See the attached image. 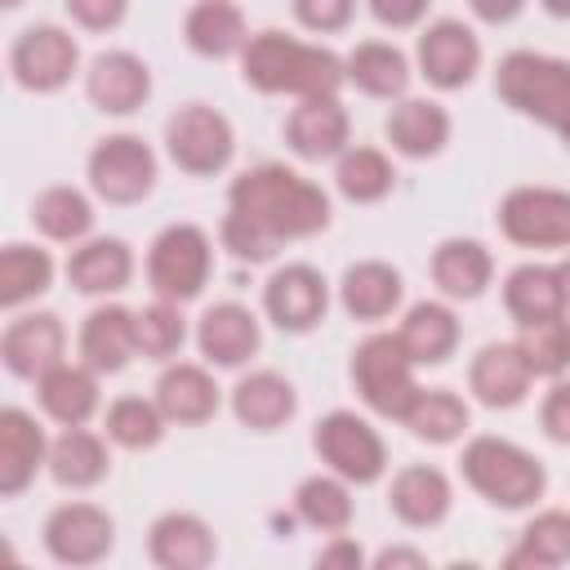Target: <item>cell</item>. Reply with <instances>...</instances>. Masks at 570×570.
Segmentation results:
<instances>
[{
	"label": "cell",
	"mask_w": 570,
	"mask_h": 570,
	"mask_svg": "<svg viewBox=\"0 0 570 570\" xmlns=\"http://www.w3.org/2000/svg\"><path fill=\"white\" fill-rule=\"evenodd\" d=\"M227 209L258 223L276 245L303 240L330 227V196L285 165H254L240 178H232Z\"/></svg>",
	"instance_id": "6da1fadb"
},
{
	"label": "cell",
	"mask_w": 570,
	"mask_h": 570,
	"mask_svg": "<svg viewBox=\"0 0 570 570\" xmlns=\"http://www.w3.org/2000/svg\"><path fill=\"white\" fill-rule=\"evenodd\" d=\"M240 71L258 94L325 98L347 80V62L321 45H303L285 31H258L240 49Z\"/></svg>",
	"instance_id": "7a4b0ae2"
},
{
	"label": "cell",
	"mask_w": 570,
	"mask_h": 570,
	"mask_svg": "<svg viewBox=\"0 0 570 570\" xmlns=\"http://www.w3.org/2000/svg\"><path fill=\"white\" fill-rule=\"evenodd\" d=\"M463 481L494 508H508V512H521L530 503L543 499L548 490V472L543 463L521 450L517 441H503V436H472L463 445Z\"/></svg>",
	"instance_id": "3957f363"
},
{
	"label": "cell",
	"mask_w": 570,
	"mask_h": 570,
	"mask_svg": "<svg viewBox=\"0 0 570 570\" xmlns=\"http://www.w3.org/2000/svg\"><path fill=\"white\" fill-rule=\"evenodd\" d=\"M494 89L512 111H521L539 125L557 129L570 116V62L566 58H548V53H534V49H512L508 58H499Z\"/></svg>",
	"instance_id": "277c9868"
},
{
	"label": "cell",
	"mask_w": 570,
	"mask_h": 570,
	"mask_svg": "<svg viewBox=\"0 0 570 570\" xmlns=\"http://www.w3.org/2000/svg\"><path fill=\"white\" fill-rule=\"evenodd\" d=\"M352 383H356L361 401L383 419H401L405 405L419 392L414 361H410V352H405V343L396 334H370L352 352Z\"/></svg>",
	"instance_id": "5b68a950"
},
{
	"label": "cell",
	"mask_w": 570,
	"mask_h": 570,
	"mask_svg": "<svg viewBox=\"0 0 570 570\" xmlns=\"http://www.w3.org/2000/svg\"><path fill=\"white\" fill-rule=\"evenodd\" d=\"M165 151L183 174L214 178L232 165L236 134L223 111H214L205 102H187L165 120Z\"/></svg>",
	"instance_id": "8992f818"
},
{
	"label": "cell",
	"mask_w": 570,
	"mask_h": 570,
	"mask_svg": "<svg viewBox=\"0 0 570 570\" xmlns=\"http://www.w3.org/2000/svg\"><path fill=\"white\" fill-rule=\"evenodd\" d=\"M209 267H214V249H209V236L196 223L165 227L147 249V281L169 303L196 298L209 281Z\"/></svg>",
	"instance_id": "52a82bcc"
},
{
	"label": "cell",
	"mask_w": 570,
	"mask_h": 570,
	"mask_svg": "<svg viewBox=\"0 0 570 570\" xmlns=\"http://www.w3.org/2000/svg\"><path fill=\"white\" fill-rule=\"evenodd\" d=\"M312 445L321 454V463H330L334 476L352 481V485H370L383 476L387 468V445L383 436L352 410H330L316 432H312Z\"/></svg>",
	"instance_id": "ba28073f"
},
{
	"label": "cell",
	"mask_w": 570,
	"mask_h": 570,
	"mask_svg": "<svg viewBox=\"0 0 570 570\" xmlns=\"http://www.w3.org/2000/svg\"><path fill=\"white\" fill-rule=\"evenodd\" d=\"M499 232L521 249H570V191L512 187L499 200Z\"/></svg>",
	"instance_id": "9c48e42d"
},
{
	"label": "cell",
	"mask_w": 570,
	"mask_h": 570,
	"mask_svg": "<svg viewBox=\"0 0 570 570\" xmlns=\"http://www.w3.org/2000/svg\"><path fill=\"white\" fill-rule=\"evenodd\" d=\"M89 187L107 205H134L156 187V151L138 134H111L89 151Z\"/></svg>",
	"instance_id": "30bf717a"
},
{
	"label": "cell",
	"mask_w": 570,
	"mask_h": 570,
	"mask_svg": "<svg viewBox=\"0 0 570 570\" xmlns=\"http://www.w3.org/2000/svg\"><path fill=\"white\" fill-rule=\"evenodd\" d=\"M76 62H80V49H76L71 31H62V27H53V22L27 27V31L13 40V49H9V71H13V80H18L22 89H31V94H53V89H62V85L71 80Z\"/></svg>",
	"instance_id": "8fae6325"
},
{
	"label": "cell",
	"mask_w": 570,
	"mask_h": 570,
	"mask_svg": "<svg viewBox=\"0 0 570 570\" xmlns=\"http://www.w3.org/2000/svg\"><path fill=\"white\" fill-rule=\"evenodd\" d=\"M116 543V521L98 503H62L45 517V552L58 566H98Z\"/></svg>",
	"instance_id": "7c38bea8"
},
{
	"label": "cell",
	"mask_w": 570,
	"mask_h": 570,
	"mask_svg": "<svg viewBox=\"0 0 570 570\" xmlns=\"http://www.w3.org/2000/svg\"><path fill=\"white\" fill-rule=\"evenodd\" d=\"M330 307V289L325 276L307 263H285L272 272V281L263 285V312L272 316L276 330L285 334H307L325 321Z\"/></svg>",
	"instance_id": "4fadbf2b"
},
{
	"label": "cell",
	"mask_w": 570,
	"mask_h": 570,
	"mask_svg": "<svg viewBox=\"0 0 570 570\" xmlns=\"http://www.w3.org/2000/svg\"><path fill=\"white\" fill-rule=\"evenodd\" d=\"M414 58H419V71L428 76V85H436V89H463L476 76V67H481V45H476L472 27H463L454 18H441V22H432L419 36Z\"/></svg>",
	"instance_id": "5bb4252c"
},
{
	"label": "cell",
	"mask_w": 570,
	"mask_h": 570,
	"mask_svg": "<svg viewBox=\"0 0 570 570\" xmlns=\"http://www.w3.org/2000/svg\"><path fill=\"white\" fill-rule=\"evenodd\" d=\"M62 347H67V330L53 312L18 316L0 334V361L18 379H40L45 370H53L62 361Z\"/></svg>",
	"instance_id": "9a60e30c"
},
{
	"label": "cell",
	"mask_w": 570,
	"mask_h": 570,
	"mask_svg": "<svg viewBox=\"0 0 570 570\" xmlns=\"http://www.w3.org/2000/svg\"><path fill=\"white\" fill-rule=\"evenodd\" d=\"M85 94L98 111L107 116H129L138 111L147 98H151V71L142 58L125 53V49H111V53H98L85 71Z\"/></svg>",
	"instance_id": "2e32d148"
},
{
	"label": "cell",
	"mask_w": 570,
	"mask_h": 570,
	"mask_svg": "<svg viewBox=\"0 0 570 570\" xmlns=\"http://www.w3.org/2000/svg\"><path fill=\"white\" fill-rule=\"evenodd\" d=\"M347 107L338 102V94L325 98H298V107L285 120V142L294 156L303 160H330L347 151Z\"/></svg>",
	"instance_id": "e0dca14e"
},
{
	"label": "cell",
	"mask_w": 570,
	"mask_h": 570,
	"mask_svg": "<svg viewBox=\"0 0 570 570\" xmlns=\"http://www.w3.org/2000/svg\"><path fill=\"white\" fill-rule=\"evenodd\" d=\"M45 463H49L45 428L27 410H18V405L0 410V494L18 499L36 481V472Z\"/></svg>",
	"instance_id": "ac0fdd59"
},
{
	"label": "cell",
	"mask_w": 570,
	"mask_h": 570,
	"mask_svg": "<svg viewBox=\"0 0 570 570\" xmlns=\"http://www.w3.org/2000/svg\"><path fill=\"white\" fill-rule=\"evenodd\" d=\"M530 379H534V370H530V361L521 356L517 343H485V347L472 356V365H468V387H472L476 401L490 405V410H512V405H521L525 392H530Z\"/></svg>",
	"instance_id": "d6986e66"
},
{
	"label": "cell",
	"mask_w": 570,
	"mask_h": 570,
	"mask_svg": "<svg viewBox=\"0 0 570 570\" xmlns=\"http://www.w3.org/2000/svg\"><path fill=\"white\" fill-rule=\"evenodd\" d=\"M263 334H258V316L240 303H214L205 307L200 325H196V347L209 365H223V370H236L245 365L254 352H258Z\"/></svg>",
	"instance_id": "ffe728a7"
},
{
	"label": "cell",
	"mask_w": 570,
	"mask_h": 570,
	"mask_svg": "<svg viewBox=\"0 0 570 570\" xmlns=\"http://www.w3.org/2000/svg\"><path fill=\"white\" fill-rule=\"evenodd\" d=\"M387 503L396 512L401 525L410 530H432L450 517V503H454V490L445 481L441 468L432 463H410L392 476V490H387Z\"/></svg>",
	"instance_id": "44dd1931"
},
{
	"label": "cell",
	"mask_w": 570,
	"mask_h": 570,
	"mask_svg": "<svg viewBox=\"0 0 570 570\" xmlns=\"http://www.w3.org/2000/svg\"><path fill=\"white\" fill-rule=\"evenodd\" d=\"M147 552L160 570H205L218 543H214V530L196 512H165L147 530Z\"/></svg>",
	"instance_id": "7402d4cb"
},
{
	"label": "cell",
	"mask_w": 570,
	"mask_h": 570,
	"mask_svg": "<svg viewBox=\"0 0 570 570\" xmlns=\"http://www.w3.org/2000/svg\"><path fill=\"white\" fill-rule=\"evenodd\" d=\"M36 396H40V410L62 423V428H85L98 410V370L89 365H67L58 361L53 370H45L36 379Z\"/></svg>",
	"instance_id": "603a6c76"
},
{
	"label": "cell",
	"mask_w": 570,
	"mask_h": 570,
	"mask_svg": "<svg viewBox=\"0 0 570 570\" xmlns=\"http://www.w3.org/2000/svg\"><path fill=\"white\" fill-rule=\"evenodd\" d=\"M138 352V330H134V312L129 307H94L80 325V356L89 370L98 374H116L129 365V356Z\"/></svg>",
	"instance_id": "cb8c5ba5"
},
{
	"label": "cell",
	"mask_w": 570,
	"mask_h": 570,
	"mask_svg": "<svg viewBox=\"0 0 570 570\" xmlns=\"http://www.w3.org/2000/svg\"><path fill=\"white\" fill-rule=\"evenodd\" d=\"M298 410L294 383L276 370H254L232 387V414L254 432H276Z\"/></svg>",
	"instance_id": "d4e9b609"
},
{
	"label": "cell",
	"mask_w": 570,
	"mask_h": 570,
	"mask_svg": "<svg viewBox=\"0 0 570 570\" xmlns=\"http://www.w3.org/2000/svg\"><path fill=\"white\" fill-rule=\"evenodd\" d=\"M383 129H387L392 151H401L410 160H428L450 142V111L432 98H405L392 107Z\"/></svg>",
	"instance_id": "484cf974"
},
{
	"label": "cell",
	"mask_w": 570,
	"mask_h": 570,
	"mask_svg": "<svg viewBox=\"0 0 570 570\" xmlns=\"http://www.w3.org/2000/svg\"><path fill=\"white\" fill-rule=\"evenodd\" d=\"M494 276V258L472 236H450L432 249V281L445 298H481Z\"/></svg>",
	"instance_id": "4316f807"
},
{
	"label": "cell",
	"mask_w": 570,
	"mask_h": 570,
	"mask_svg": "<svg viewBox=\"0 0 570 570\" xmlns=\"http://www.w3.org/2000/svg\"><path fill=\"white\" fill-rule=\"evenodd\" d=\"M156 405L169 423H205L218 414V383L205 365L178 361L156 379Z\"/></svg>",
	"instance_id": "83f0119b"
},
{
	"label": "cell",
	"mask_w": 570,
	"mask_h": 570,
	"mask_svg": "<svg viewBox=\"0 0 570 570\" xmlns=\"http://www.w3.org/2000/svg\"><path fill=\"white\" fill-rule=\"evenodd\" d=\"M401 272L392 263H379V258H365V263H352L338 281V298H343V312L356 316V321H383L396 312L401 303Z\"/></svg>",
	"instance_id": "f1b7e54d"
},
{
	"label": "cell",
	"mask_w": 570,
	"mask_h": 570,
	"mask_svg": "<svg viewBox=\"0 0 570 570\" xmlns=\"http://www.w3.org/2000/svg\"><path fill=\"white\" fill-rule=\"evenodd\" d=\"M129 276H134V254L116 236H94L67 258V281L80 294H116L129 285Z\"/></svg>",
	"instance_id": "f546056e"
},
{
	"label": "cell",
	"mask_w": 570,
	"mask_h": 570,
	"mask_svg": "<svg viewBox=\"0 0 570 570\" xmlns=\"http://www.w3.org/2000/svg\"><path fill=\"white\" fill-rule=\"evenodd\" d=\"M503 307H508V316L517 325L561 316L566 312V289H561L557 267L521 263L517 272H508V281H503Z\"/></svg>",
	"instance_id": "4dcf8cb0"
},
{
	"label": "cell",
	"mask_w": 570,
	"mask_h": 570,
	"mask_svg": "<svg viewBox=\"0 0 570 570\" xmlns=\"http://www.w3.org/2000/svg\"><path fill=\"white\" fill-rule=\"evenodd\" d=\"M183 36L187 45L200 53V58H232L245 49V13L232 4V0H196L187 9V22H183Z\"/></svg>",
	"instance_id": "1f68e13d"
},
{
	"label": "cell",
	"mask_w": 570,
	"mask_h": 570,
	"mask_svg": "<svg viewBox=\"0 0 570 570\" xmlns=\"http://www.w3.org/2000/svg\"><path fill=\"white\" fill-rule=\"evenodd\" d=\"M414 365H441L459 347V316L445 303H414L396 330Z\"/></svg>",
	"instance_id": "d6a6232c"
},
{
	"label": "cell",
	"mask_w": 570,
	"mask_h": 570,
	"mask_svg": "<svg viewBox=\"0 0 570 570\" xmlns=\"http://www.w3.org/2000/svg\"><path fill=\"white\" fill-rule=\"evenodd\" d=\"M468 401L463 396H454L450 387H419L414 392V401L405 405V414H401V423L419 436V441H428V445H450V441H459L463 432H468Z\"/></svg>",
	"instance_id": "836d02e7"
},
{
	"label": "cell",
	"mask_w": 570,
	"mask_h": 570,
	"mask_svg": "<svg viewBox=\"0 0 570 570\" xmlns=\"http://www.w3.org/2000/svg\"><path fill=\"white\" fill-rule=\"evenodd\" d=\"M49 476L67 490H89L107 476V445L89 428H62L58 441H49Z\"/></svg>",
	"instance_id": "e575fe53"
},
{
	"label": "cell",
	"mask_w": 570,
	"mask_h": 570,
	"mask_svg": "<svg viewBox=\"0 0 570 570\" xmlns=\"http://www.w3.org/2000/svg\"><path fill=\"white\" fill-rule=\"evenodd\" d=\"M347 80L370 98H401L410 89V58L396 45L361 40L347 53Z\"/></svg>",
	"instance_id": "d590c367"
},
{
	"label": "cell",
	"mask_w": 570,
	"mask_h": 570,
	"mask_svg": "<svg viewBox=\"0 0 570 570\" xmlns=\"http://www.w3.org/2000/svg\"><path fill=\"white\" fill-rule=\"evenodd\" d=\"M294 517L321 534H343L352 525V494L343 476H307L294 490Z\"/></svg>",
	"instance_id": "8d00e7d4"
},
{
	"label": "cell",
	"mask_w": 570,
	"mask_h": 570,
	"mask_svg": "<svg viewBox=\"0 0 570 570\" xmlns=\"http://www.w3.org/2000/svg\"><path fill=\"white\" fill-rule=\"evenodd\" d=\"M334 183L338 191L352 200V205H374L392 191L396 174H392V160L379 151V147H347L338 156V169H334Z\"/></svg>",
	"instance_id": "74e56055"
},
{
	"label": "cell",
	"mask_w": 570,
	"mask_h": 570,
	"mask_svg": "<svg viewBox=\"0 0 570 570\" xmlns=\"http://www.w3.org/2000/svg\"><path fill=\"white\" fill-rule=\"evenodd\" d=\"M49 281H53L49 249H36V245H4L0 249V303L4 307H22L27 298L45 294Z\"/></svg>",
	"instance_id": "f35d334b"
},
{
	"label": "cell",
	"mask_w": 570,
	"mask_h": 570,
	"mask_svg": "<svg viewBox=\"0 0 570 570\" xmlns=\"http://www.w3.org/2000/svg\"><path fill=\"white\" fill-rule=\"evenodd\" d=\"M31 223L49 236V240H85L94 227V205L85 191L76 187H49L36 196L31 205Z\"/></svg>",
	"instance_id": "ab89813d"
},
{
	"label": "cell",
	"mask_w": 570,
	"mask_h": 570,
	"mask_svg": "<svg viewBox=\"0 0 570 570\" xmlns=\"http://www.w3.org/2000/svg\"><path fill=\"white\" fill-rule=\"evenodd\" d=\"M570 561V512H539L521 543L508 552V566H566Z\"/></svg>",
	"instance_id": "60d3db41"
},
{
	"label": "cell",
	"mask_w": 570,
	"mask_h": 570,
	"mask_svg": "<svg viewBox=\"0 0 570 570\" xmlns=\"http://www.w3.org/2000/svg\"><path fill=\"white\" fill-rule=\"evenodd\" d=\"M517 347H521V356L530 361V370L539 379H561L570 370V321H566V312L521 325Z\"/></svg>",
	"instance_id": "b9f144b4"
},
{
	"label": "cell",
	"mask_w": 570,
	"mask_h": 570,
	"mask_svg": "<svg viewBox=\"0 0 570 570\" xmlns=\"http://www.w3.org/2000/svg\"><path fill=\"white\" fill-rule=\"evenodd\" d=\"M165 414L156 401H142V396H120L107 405V436L125 450H151L160 436H165Z\"/></svg>",
	"instance_id": "7bdbcfd3"
},
{
	"label": "cell",
	"mask_w": 570,
	"mask_h": 570,
	"mask_svg": "<svg viewBox=\"0 0 570 570\" xmlns=\"http://www.w3.org/2000/svg\"><path fill=\"white\" fill-rule=\"evenodd\" d=\"M134 330H138V352L151 356V361H169V356L183 347V338H187L183 312H178V303H169V298H160V303L134 312Z\"/></svg>",
	"instance_id": "ee69618b"
},
{
	"label": "cell",
	"mask_w": 570,
	"mask_h": 570,
	"mask_svg": "<svg viewBox=\"0 0 570 570\" xmlns=\"http://www.w3.org/2000/svg\"><path fill=\"white\" fill-rule=\"evenodd\" d=\"M218 236H223V249H227L232 258H240V263H267V258H276V249H281L258 223H249V218L236 214V209L223 214Z\"/></svg>",
	"instance_id": "f6af8a7d"
},
{
	"label": "cell",
	"mask_w": 570,
	"mask_h": 570,
	"mask_svg": "<svg viewBox=\"0 0 570 570\" xmlns=\"http://www.w3.org/2000/svg\"><path fill=\"white\" fill-rule=\"evenodd\" d=\"M356 13V0H294V18L307 27V31H343Z\"/></svg>",
	"instance_id": "bcb514c9"
},
{
	"label": "cell",
	"mask_w": 570,
	"mask_h": 570,
	"mask_svg": "<svg viewBox=\"0 0 570 570\" xmlns=\"http://www.w3.org/2000/svg\"><path fill=\"white\" fill-rule=\"evenodd\" d=\"M539 423H543V432L557 441V445H570V383H552L548 387V396H543V405H539Z\"/></svg>",
	"instance_id": "7dc6e473"
},
{
	"label": "cell",
	"mask_w": 570,
	"mask_h": 570,
	"mask_svg": "<svg viewBox=\"0 0 570 570\" xmlns=\"http://www.w3.org/2000/svg\"><path fill=\"white\" fill-rule=\"evenodd\" d=\"M129 0H67V13L85 27V31H111L120 27Z\"/></svg>",
	"instance_id": "c3c4849f"
},
{
	"label": "cell",
	"mask_w": 570,
	"mask_h": 570,
	"mask_svg": "<svg viewBox=\"0 0 570 570\" xmlns=\"http://www.w3.org/2000/svg\"><path fill=\"white\" fill-rule=\"evenodd\" d=\"M428 4H432V0H370V13H374L383 27L405 31V27H419V22H423Z\"/></svg>",
	"instance_id": "681fc988"
},
{
	"label": "cell",
	"mask_w": 570,
	"mask_h": 570,
	"mask_svg": "<svg viewBox=\"0 0 570 570\" xmlns=\"http://www.w3.org/2000/svg\"><path fill=\"white\" fill-rule=\"evenodd\" d=\"M321 566H347V570H356L361 561H365V552H361V543H352V539H343V534H334V543L330 548H321V557H316Z\"/></svg>",
	"instance_id": "f907efd6"
},
{
	"label": "cell",
	"mask_w": 570,
	"mask_h": 570,
	"mask_svg": "<svg viewBox=\"0 0 570 570\" xmlns=\"http://www.w3.org/2000/svg\"><path fill=\"white\" fill-rule=\"evenodd\" d=\"M468 4H472V13L485 18V22H508V18L521 13L525 0H468Z\"/></svg>",
	"instance_id": "816d5d0a"
},
{
	"label": "cell",
	"mask_w": 570,
	"mask_h": 570,
	"mask_svg": "<svg viewBox=\"0 0 570 570\" xmlns=\"http://www.w3.org/2000/svg\"><path fill=\"white\" fill-rule=\"evenodd\" d=\"M374 566H379V570H387V566H428V557L414 552V548H387V552H379Z\"/></svg>",
	"instance_id": "f5cc1de1"
},
{
	"label": "cell",
	"mask_w": 570,
	"mask_h": 570,
	"mask_svg": "<svg viewBox=\"0 0 570 570\" xmlns=\"http://www.w3.org/2000/svg\"><path fill=\"white\" fill-rule=\"evenodd\" d=\"M543 9H548L552 18H570V0H543Z\"/></svg>",
	"instance_id": "db71d44e"
},
{
	"label": "cell",
	"mask_w": 570,
	"mask_h": 570,
	"mask_svg": "<svg viewBox=\"0 0 570 570\" xmlns=\"http://www.w3.org/2000/svg\"><path fill=\"white\" fill-rule=\"evenodd\" d=\"M557 276H561V289H566V307H570V258L557 267Z\"/></svg>",
	"instance_id": "11a10c76"
},
{
	"label": "cell",
	"mask_w": 570,
	"mask_h": 570,
	"mask_svg": "<svg viewBox=\"0 0 570 570\" xmlns=\"http://www.w3.org/2000/svg\"><path fill=\"white\" fill-rule=\"evenodd\" d=\"M557 134H561V142H566V147H570V116H566V120H561V125H557Z\"/></svg>",
	"instance_id": "9f6ffc18"
},
{
	"label": "cell",
	"mask_w": 570,
	"mask_h": 570,
	"mask_svg": "<svg viewBox=\"0 0 570 570\" xmlns=\"http://www.w3.org/2000/svg\"><path fill=\"white\" fill-rule=\"evenodd\" d=\"M0 4H4V9H18V4H22V0H0Z\"/></svg>",
	"instance_id": "6f0895ef"
}]
</instances>
